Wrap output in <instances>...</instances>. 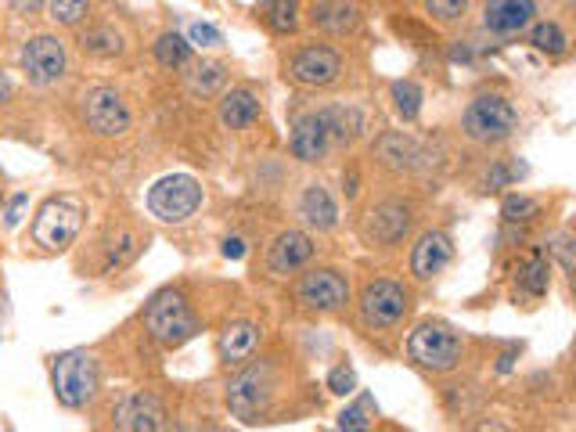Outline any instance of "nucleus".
<instances>
[{
    "instance_id": "1",
    "label": "nucleus",
    "mask_w": 576,
    "mask_h": 432,
    "mask_svg": "<svg viewBox=\"0 0 576 432\" xmlns=\"http://www.w3.org/2000/svg\"><path fill=\"white\" fill-rule=\"evenodd\" d=\"M83 216H87V209H83V202L76 195L47 198L33 220L36 245H44V249H51V252H62L65 245H72V238L80 234Z\"/></svg>"
},
{
    "instance_id": "2",
    "label": "nucleus",
    "mask_w": 576,
    "mask_h": 432,
    "mask_svg": "<svg viewBox=\"0 0 576 432\" xmlns=\"http://www.w3.org/2000/svg\"><path fill=\"white\" fill-rule=\"evenodd\" d=\"M51 378H54V396L65 407H83L98 393V364H94L90 353L80 350L62 353V357L54 360Z\"/></svg>"
},
{
    "instance_id": "3",
    "label": "nucleus",
    "mask_w": 576,
    "mask_h": 432,
    "mask_svg": "<svg viewBox=\"0 0 576 432\" xmlns=\"http://www.w3.org/2000/svg\"><path fill=\"white\" fill-rule=\"evenodd\" d=\"M407 350H411V360H418L422 368L450 371L461 360V339H458V332H454L450 324L425 321L411 332Z\"/></svg>"
},
{
    "instance_id": "4",
    "label": "nucleus",
    "mask_w": 576,
    "mask_h": 432,
    "mask_svg": "<svg viewBox=\"0 0 576 432\" xmlns=\"http://www.w3.org/2000/svg\"><path fill=\"white\" fill-rule=\"evenodd\" d=\"M198 206H202V188L188 173H173V177L155 180L152 191H148V209H152V216H159L162 224H180Z\"/></svg>"
},
{
    "instance_id": "5",
    "label": "nucleus",
    "mask_w": 576,
    "mask_h": 432,
    "mask_svg": "<svg viewBox=\"0 0 576 432\" xmlns=\"http://www.w3.org/2000/svg\"><path fill=\"white\" fill-rule=\"evenodd\" d=\"M144 324H148V332L162 342V346H180V342H188L191 335L198 332L195 317H191L188 303L180 292H159V296L148 303L144 310Z\"/></svg>"
},
{
    "instance_id": "6",
    "label": "nucleus",
    "mask_w": 576,
    "mask_h": 432,
    "mask_svg": "<svg viewBox=\"0 0 576 432\" xmlns=\"http://www.w3.org/2000/svg\"><path fill=\"white\" fill-rule=\"evenodd\" d=\"M515 126H519L515 108L504 98H497V94H483V98H476L465 108V134L472 137V141H483V144L508 141Z\"/></svg>"
},
{
    "instance_id": "7",
    "label": "nucleus",
    "mask_w": 576,
    "mask_h": 432,
    "mask_svg": "<svg viewBox=\"0 0 576 432\" xmlns=\"http://www.w3.org/2000/svg\"><path fill=\"white\" fill-rule=\"evenodd\" d=\"M65 44L58 36H33L22 51H18V65L36 87H51L65 76Z\"/></svg>"
},
{
    "instance_id": "8",
    "label": "nucleus",
    "mask_w": 576,
    "mask_h": 432,
    "mask_svg": "<svg viewBox=\"0 0 576 432\" xmlns=\"http://www.w3.org/2000/svg\"><path fill=\"white\" fill-rule=\"evenodd\" d=\"M270 368L260 364V368H249L242 375L234 378L231 386H227V404H231L234 418H242V422H256L270 404Z\"/></svg>"
},
{
    "instance_id": "9",
    "label": "nucleus",
    "mask_w": 576,
    "mask_h": 432,
    "mask_svg": "<svg viewBox=\"0 0 576 432\" xmlns=\"http://www.w3.org/2000/svg\"><path fill=\"white\" fill-rule=\"evenodd\" d=\"M407 314V292L396 281H371L360 296V317L371 328H389Z\"/></svg>"
},
{
    "instance_id": "10",
    "label": "nucleus",
    "mask_w": 576,
    "mask_h": 432,
    "mask_svg": "<svg viewBox=\"0 0 576 432\" xmlns=\"http://www.w3.org/2000/svg\"><path fill=\"white\" fill-rule=\"evenodd\" d=\"M83 116H87V126L101 137H119L126 134L130 126V112H126L123 98H119L112 87H94L83 98Z\"/></svg>"
},
{
    "instance_id": "11",
    "label": "nucleus",
    "mask_w": 576,
    "mask_h": 432,
    "mask_svg": "<svg viewBox=\"0 0 576 432\" xmlns=\"http://www.w3.org/2000/svg\"><path fill=\"white\" fill-rule=\"evenodd\" d=\"M296 296L306 310H321V314H328V310H339V306L346 303L350 285H346V278L335 274V270H314V274H306V278L299 281Z\"/></svg>"
},
{
    "instance_id": "12",
    "label": "nucleus",
    "mask_w": 576,
    "mask_h": 432,
    "mask_svg": "<svg viewBox=\"0 0 576 432\" xmlns=\"http://www.w3.org/2000/svg\"><path fill=\"white\" fill-rule=\"evenodd\" d=\"M342 58L328 47H306L292 58V76L303 87H328V83L339 80Z\"/></svg>"
},
{
    "instance_id": "13",
    "label": "nucleus",
    "mask_w": 576,
    "mask_h": 432,
    "mask_svg": "<svg viewBox=\"0 0 576 432\" xmlns=\"http://www.w3.org/2000/svg\"><path fill=\"white\" fill-rule=\"evenodd\" d=\"M328 141H332V123H328V108L324 112H310L296 123L292 130V155L299 162H317L328 152Z\"/></svg>"
},
{
    "instance_id": "14",
    "label": "nucleus",
    "mask_w": 576,
    "mask_h": 432,
    "mask_svg": "<svg viewBox=\"0 0 576 432\" xmlns=\"http://www.w3.org/2000/svg\"><path fill=\"white\" fill-rule=\"evenodd\" d=\"M407 227H411L407 206H400V202H382V206H375L364 216V227H360V231H364V238H368L371 245H393L404 238Z\"/></svg>"
},
{
    "instance_id": "15",
    "label": "nucleus",
    "mask_w": 576,
    "mask_h": 432,
    "mask_svg": "<svg viewBox=\"0 0 576 432\" xmlns=\"http://www.w3.org/2000/svg\"><path fill=\"white\" fill-rule=\"evenodd\" d=\"M116 425L130 432H155L166 429V407L148 393L126 396L123 404L116 407Z\"/></svg>"
},
{
    "instance_id": "16",
    "label": "nucleus",
    "mask_w": 576,
    "mask_h": 432,
    "mask_svg": "<svg viewBox=\"0 0 576 432\" xmlns=\"http://www.w3.org/2000/svg\"><path fill=\"white\" fill-rule=\"evenodd\" d=\"M537 8L533 0H486V29L497 36H515L530 26Z\"/></svg>"
},
{
    "instance_id": "17",
    "label": "nucleus",
    "mask_w": 576,
    "mask_h": 432,
    "mask_svg": "<svg viewBox=\"0 0 576 432\" xmlns=\"http://www.w3.org/2000/svg\"><path fill=\"white\" fill-rule=\"evenodd\" d=\"M450 256H454V245H450V238L443 231H429L418 238V245H414V256H411V270L414 278H432V274H440L443 267L450 263Z\"/></svg>"
},
{
    "instance_id": "18",
    "label": "nucleus",
    "mask_w": 576,
    "mask_h": 432,
    "mask_svg": "<svg viewBox=\"0 0 576 432\" xmlns=\"http://www.w3.org/2000/svg\"><path fill=\"white\" fill-rule=\"evenodd\" d=\"M314 256V245H310V238H306L303 231H285L278 238V242L270 245V270L274 274H292V270H299L306 260Z\"/></svg>"
},
{
    "instance_id": "19",
    "label": "nucleus",
    "mask_w": 576,
    "mask_h": 432,
    "mask_svg": "<svg viewBox=\"0 0 576 432\" xmlns=\"http://www.w3.org/2000/svg\"><path fill=\"white\" fill-rule=\"evenodd\" d=\"M256 342H260V328L252 321H234L224 328V335H220V353H224V360H249L252 353H256Z\"/></svg>"
},
{
    "instance_id": "20",
    "label": "nucleus",
    "mask_w": 576,
    "mask_h": 432,
    "mask_svg": "<svg viewBox=\"0 0 576 432\" xmlns=\"http://www.w3.org/2000/svg\"><path fill=\"white\" fill-rule=\"evenodd\" d=\"M260 119V101L249 90H231L224 101H220V123L231 126V130H245Z\"/></svg>"
},
{
    "instance_id": "21",
    "label": "nucleus",
    "mask_w": 576,
    "mask_h": 432,
    "mask_svg": "<svg viewBox=\"0 0 576 432\" xmlns=\"http://www.w3.org/2000/svg\"><path fill=\"white\" fill-rule=\"evenodd\" d=\"M378 159L386 162L389 170H414L422 162V148L404 134H386L378 141Z\"/></svg>"
},
{
    "instance_id": "22",
    "label": "nucleus",
    "mask_w": 576,
    "mask_h": 432,
    "mask_svg": "<svg viewBox=\"0 0 576 432\" xmlns=\"http://www.w3.org/2000/svg\"><path fill=\"white\" fill-rule=\"evenodd\" d=\"M303 216L306 224L317 227V231H328V227H335V220H339V209H335L332 195H328L321 184H310V188L303 191Z\"/></svg>"
},
{
    "instance_id": "23",
    "label": "nucleus",
    "mask_w": 576,
    "mask_h": 432,
    "mask_svg": "<svg viewBox=\"0 0 576 432\" xmlns=\"http://www.w3.org/2000/svg\"><path fill=\"white\" fill-rule=\"evenodd\" d=\"M314 22L328 33H346V29L357 26V8L350 0H324L314 8Z\"/></svg>"
},
{
    "instance_id": "24",
    "label": "nucleus",
    "mask_w": 576,
    "mask_h": 432,
    "mask_svg": "<svg viewBox=\"0 0 576 432\" xmlns=\"http://www.w3.org/2000/svg\"><path fill=\"white\" fill-rule=\"evenodd\" d=\"M155 58H159V65H166V69H180V65H188L191 44L184 36L166 33V36H159V44H155Z\"/></svg>"
},
{
    "instance_id": "25",
    "label": "nucleus",
    "mask_w": 576,
    "mask_h": 432,
    "mask_svg": "<svg viewBox=\"0 0 576 432\" xmlns=\"http://www.w3.org/2000/svg\"><path fill=\"white\" fill-rule=\"evenodd\" d=\"M548 281H551V263L544 256H533L526 267L519 270V285L530 292V296H544L548 292Z\"/></svg>"
},
{
    "instance_id": "26",
    "label": "nucleus",
    "mask_w": 576,
    "mask_h": 432,
    "mask_svg": "<svg viewBox=\"0 0 576 432\" xmlns=\"http://www.w3.org/2000/svg\"><path fill=\"white\" fill-rule=\"evenodd\" d=\"M328 123H332V137L339 141H353L364 130V116L357 108H328Z\"/></svg>"
},
{
    "instance_id": "27",
    "label": "nucleus",
    "mask_w": 576,
    "mask_h": 432,
    "mask_svg": "<svg viewBox=\"0 0 576 432\" xmlns=\"http://www.w3.org/2000/svg\"><path fill=\"white\" fill-rule=\"evenodd\" d=\"M44 4L58 26H80L90 11V0H44Z\"/></svg>"
},
{
    "instance_id": "28",
    "label": "nucleus",
    "mask_w": 576,
    "mask_h": 432,
    "mask_svg": "<svg viewBox=\"0 0 576 432\" xmlns=\"http://www.w3.org/2000/svg\"><path fill=\"white\" fill-rule=\"evenodd\" d=\"M393 101H396V112L404 119H414L422 112V87L411 80H396L393 83Z\"/></svg>"
},
{
    "instance_id": "29",
    "label": "nucleus",
    "mask_w": 576,
    "mask_h": 432,
    "mask_svg": "<svg viewBox=\"0 0 576 432\" xmlns=\"http://www.w3.org/2000/svg\"><path fill=\"white\" fill-rule=\"evenodd\" d=\"M530 44L537 47V51H544V54H562V51H566V33H562L555 22H540V26L533 29Z\"/></svg>"
},
{
    "instance_id": "30",
    "label": "nucleus",
    "mask_w": 576,
    "mask_h": 432,
    "mask_svg": "<svg viewBox=\"0 0 576 432\" xmlns=\"http://www.w3.org/2000/svg\"><path fill=\"white\" fill-rule=\"evenodd\" d=\"M220 83H224V65L220 62H206L191 72V90H195V94H213Z\"/></svg>"
},
{
    "instance_id": "31",
    "label": "nucleus",
    "mask_w": 576,
    "mask_h": 432,
    "mask_svg": "<svg viewBox=\"0 0 576 432\" xmlns=\"http://www.w3.org/2000/svg\"><path fill=\"white\" fill-rule=\"evenodd\" d=\"M299 22V0H274L270 4V26L278 33H292Z\"/></svg>"
},
{
    "instance_id": "32",
    "label": "nucleus",
    "mask_w": 576,
    "mask_h": 432,
    "mask_svg": "<svg viewBox=\"0 0 576 432\" xmlns=\"http://www.w3.org/2000/svg\"><path fill=\"white\" fill-rule=\"evenodd\" d=\"M501 216L508 220V224H522V220H530V216H537V202L526 195H508L501 206Z\"/></svg>"
},
{
    "instance_id": "33",
    "label": "nucleus",
    "mask_w": 576,
    "mask_h": 432,
    "mask_svg": "<svg viewBox=\"0 0 576 432\" xmlns=\"http://www.w3.org/2000/svg\"><path fill=\"white\" fill-rule=\"evenodd\" d=\"M119 33H112V29H94V33L83 36V51L90 54H119Z\"/></svg>"
},
{
    "instance_id": "34",
    "label": "nucleus",
    "mask_w": 576,
    "mask_h": 432,
    "mask_svg": "<svg viewBox=\"0 0 576 432\" xmlns=\"http://www.w3.org/2000/svg\"><path fill=\"white\" fill-rule=\"evenodd\" d=\"M371 400H360L357 407H346V411L339 414V429L346 432H360V429H368L371 425Z\"/></svg>"
},
{
    "instance_id": "35",
    "label": "nucleus",
    "mask_w": 576,
    "mask_h": 432,
    "mask_svg": "<svg viewBox=\"0 0 576 432\" xmlns=\"http://www.w3.org/2000/svg\"><path fill=\"white\" fill-rule=\"evenodd\" d=\"M425 8H429L432 18H440V22H454V18L465 15L468 0H425Z\"/></svg>"
},
{
    "instance_id": "36",
    "label": "nucleus",
    "mask_w": 576,
    "mask_h": 432,
    "mask_svg": "<svg viewBox=\"0 0 576 432\" xmlns=\"http://www.w3.org/2000/svg\"><path fill=\"white\" fill-rule=\"evenodd\" d=\"M328 389H332L335 396H350L353 389H357V371L346 368V364H342V368H335L332 375H328Z\"/></svg>"
},
{
    "instance_id": "37",
    "label": "nucleus",
    "mask_w": 576,
    "mask_h": 432,
    "mask_svg": "<svg viewBox=\"0 0 576 432\" xmlns=\"http://www.w3.org/2000/svg\"><path fill=\"white\" fill-rule=\"evenodd\" d=\"M224 40L220 36V29L216 26H209V22H195V26L188 29V44H198V47H216Z\"/></svg>"
},
{
    "instance_id": "38",
    "label": "nucleus",
    "mask_w": 576,
    "mask_h": 432,
    "mask_svg": "<svg viewBox=\"0 0 576 432\" xmlns=\"http://www.w3.org/2000/svg\"><path fill=\"white\" fill-rule=\"evenodd\" d=\"M26 206H29V198H26V195H15V198H11L8 213H4V224H8V227H18V220H22V213H26Z\"/></svg>"
},
{
    "instance_id": "39",
    "label": "nucleus",
    "mask_w": 576,
    "mask_h": 432,
    "mask_svg": "<svg viewBox=\"0 0 576 432\" xmlns=\"http://www.w3.org/2000/svg\"><path fill=\"white\" fill-rule=\"evenodd\" d=\"M519 170H508V166H494L490 170V177H486V188H501V184H508V180L515 177Z\"/></svg>"
},
{
    "instance_id": "40",
    "label": "nucleus",
    "mask_w": 576,
    "mask_h": 432,
    "mask_svg": "<svg viewBox=\"0 0 576 432\" xmlns=\"http://www.w3.org/2000/svg\"><path fill=\"white\" fill-rule=\"evenodd\" d=\"M555 252H558V260H562V267L573 270V249H569V234H562V238H558Z\"/></svg>"
},
{
    "instance_id": "41",
    "label": "nucleus",
    "mask_w": 576,
    "mask_h": 432,
    "mask_svg": "<svg viewBox=\"0 0 576 432\" xmlns=\"http://www.w3.org/2000/svg\"><path fill=\"white\" fill-rule=\"evenodd\" d=\"M224 256H227V260H242V256H245V242H242V238H227V242H224Z\"/></svg>"
},
{
    "instance_id": "42",
    "label": "nucleus",
    "mask_w": 576,
    "mask_h": 432,
    "mask_svg": "<svg viewBox=\"0 0 576 432\" xmlns=\"http://www.w3.org/2000/svg\"><path fill=\"white\" fill-rule=\"evenodd\" d=\"M4 101H11V80L0 72V105H4Z\"/></svg>"
},
{
    "instance_id": "43",
    "label": "nucleus",
    "mask_w": 576,
    "mask_h": 432,
    "mask_svg": "<svg viewBox=\"0 0 576 432\" xmlns=\"http://www.w3.org/2000/svg\"><path fill=\"white\" fill-rule=\"evenodd\" d=\"M8 4H11L15 11H33L36 4H40V0H8Z\"/></svg>"
},
{
    "instance_id": "44",
    "label": "nucleus",
    "mask_w": 576,
    "mask_h": 432,
    "mask_svg": "<svg viewBox=\"0 0 576 432\" xmlns=\"http://www.w3.org/2000/svg\"><path fill=\"white\" fill-rule=\"evenodd\" d=\"M0 303H4V296H0Z\"/></svg>"
}]
</instances>
